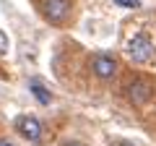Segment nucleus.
Here are the masks:
<instances>
[{
    "mask_svg": "<svg viewBox=\"0 0 156 146\" xmlns=\"http://www.w3.org/2000/svg\"><path fill=\"white\" fill-rule=\"evenodd\" d=\"M120 97L128 102L133 110H146L148 104L156 102V76L151 73H130L120 86Z\"/></svg>",
    "mask_w": 156,
    "mask_h": 146,
    "instance_id": "1",
    "label": "nucleus"
},
{
    "mask_svg": "<svg viewBox=\"0 0 156 146\" xmlns=\"http://www.w3.org/2000/svg\"><path fill=\"white\" fill-rule=\"evenodd\" d=\"M89 76L101 86H109L120 78V73H122V57L117 55L112 50H96L89 55Z\"/></svg>",
    "mask_w": 156,
    "mask_h": 146,
    "instance_id": "2",
    "label": "nucleus"
},
{
    "mask_svg": "<svg viewBox=\"0 0 156 146\" xmlns=\"http://www.w3.org/2000/svg\"><path fill=\"white\" fill-rule=\"evenodd\" d=\"M39 18L52 29H68L76 21V0H37Z\"/></svg>",
    "mask_w": 156,
    "mask_h": 146,
    "instance_id": "3",
    "label": "nucleus"
},
{
    "mask_svg": "<svg viewBox=\"0 0 156 146\" xmlns=\"http://www.w3.org/2000/svg\"><path fill=\"white\" fill-rule=\"evenodd\" d=\"M125 55H128L130 63L146 68L156 63V42L151 39L148 31H135L130 34V39L125 42Z\"/></svg>",
    "mask_w": 156,
    "mask_h": 146,
    "instance_id": "4",
    "label": "nucleus"
},
{
    "mask_svg": "<svg viewBox=\"0 0 156 146\" xmlns=\"http://www.w3.org/2000/svg\"><path fill=\"white\" fill-rule=\"evenodd\" d=\"M13 133L18 138L29 141L31 146H44V138H47V125L44 120L34 112H21L13 118Z\"/></svg>",
    "mask_w": 156,
    "mask_h": 146,
    "instance_id": "5",
    "label": "nucleus"
},
{
    "mask_svg": "<svg viewBox=\"0 0 156 146\" xmlns=\"http://www.w3.org/2000/svg\"><path fill=\"white\" fill-rule=\"evenodd\" d=\"M26 86H29V91H31V97H34L42 107H50L52 102H55V94L50 91V86L39 78V76H31V78L26 81Z\"/></svg>",
    "mask_w": 156,
    "mask_h": 146,
    "instance_id": "6",
    "label": "nucleus"
},
{
    "mask_svg": "<svg viewBox=\"0 0 156 146\" xmlns=\"http://www.w3.org/2000/svg\"><path fill=\"white\" fill-rule=\"evenodd\" d=\"M55 146H91V144H86V141L78 138V136H65V138H60Z\"/></svg>",
    "mask_w": 156,
    "mask_h": 146,
    "instance_id": "7",
    "label": "nucleus"
},
{
    "mask_svg": "<svg viewBox=\"0 0 156 146\" xmlns=\"http://www.w3.org/2000/svg\"><path fill=\"white\" fill-rule=\"evenodd\" d=\"M112 5L128 8V11H138V8H140V0H112Z\"/></svg>",
    "mask_w": 156,
    "mask_h": 146,
    "instance_id": "8",
    "label": "nucleus"
},
{
    "mask_svg": "<svg viewBox=\"0 0 156 146\" xmlns=\"http://www.w3.org/2000/svg\"><path fill=\"white\" fill-rule=\"evenodd\" d=\"M8 47H11V42H8V34L0 29V55H5L8 52Z\"/></svg>",
    "mask_w": 156,
    "mask_h": 146,
    "instance_id": "9",
    "label": "nucleus"
},
{
    "mask_svg": "<svg viewBox=\"0 0 156 146\" xmlns=\"http://www.w3.org/2000/svg\"><path fill=\"white\" fill-rule=\"evenodd\" d=\"M112 146H140V144H135V141H130V138H115Z\"/></svg>",
    "mask_w": 156,
    "mask_h": 146,
    "instance_id": "10",
    "label": "nucleus"
},
{
    "mask_svg": "<svg viewBox=\"0 0 156 146\" xmlns=\"http://www.w3.org/2000/svg\"><path fill=\"white\" fill-rule=\"evenodd\" d=\"M0 146H18V144L11 138V136H0Z\"/></svg>",
    "mask_w": 156,
    "mask_h": 146,
    "instance_id": "11",
    "label": "nucleus"
},
{
    "mask_svg": "<svg viewBox=\"0 0 156 146\" xmlns=\"http://www.w3.org/2000/svg\"><path fill=\"white\" fill-rule=\"evenodd\" d=\"M0 128H3V123H0Z\"/></svg>",
    "mask_w": 156,
    "mask_h": 146,
    "instance_id": "12",
    "label": "nucleus"
}]
</instances>
